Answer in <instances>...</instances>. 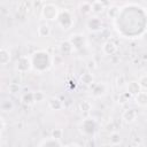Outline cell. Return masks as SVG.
Segmentation results:
<instances>
[{
    "instance_id": "cell-8",
    "label": "cell",
    "mask_w": 147,
    "mask_h": 147,
    "mask_svg": "<svg viewBox=\"0 0 147 147\" xmlns=\"http://www.w3.org/2000/svg\"><path fill=\"white\" fill-rule=\"evenodd\" d=\"M75 48H80L84 45V37L82 34H72L69 40Z\"/></svg>"
},
{
    "instance_id": "cell-25",
    "label": "cell",
    "mask_w": 147,
    "mask_h": 147,
    "mask_svg": "<svg viewBox=\"0 0 147 147\" xmlns=\"http://www.w3.org/2000/svg\"><path fill=\"white\" fill-rule=\"evenodd\" d=\"M52 137L55 138V139L61 140V138L63 137V131H62V129H54V130L52 131Z\"/></svg>"
},
{
    "instance_id": "cell-11",
    "label": "cell",
    "mask_w": 147,
    "mask_h": 147,
    "mask_svg": "<svg viewBox=\"0 0 147 147\" xmlns=\"http://www.w3.org/2000/svg\"><path fill=\"white\" fill-rule=\"evenodd\" d=\"M134 100L139 106H147V92L140 91L137 95H134Z\"/></svg>"
},
{
    "instance_id": "cell-16",
    "label": "cell",
    "mask_w": 147,
    "mask_h": 147,
    "mask_svg": "<svg viewBox=\"0 0 147 147\" xmlns=\"http://www.w3.org/2000/svg\"><path fill=\"white\" fill-rule=\"evenodd\" d=\"M80 82L85 85H92L93 84V75L90 72H85L80 76Z\"/></svg>"
},
{
    "instance_id": "cell-15",
    "label": "cell",
    "mask_w": 147,
    "mask_h": 147,
    "mask_svg": "<svg viewBox=\"0 0 147 147\" xmlns=\"http://www.w3.org/2000/svg\"><path fill=\"white\" fill-rule=\"evenodd\" d=\"M22 102L24 103V105H28V106H30V105H32L33 102H34V96H33V92H28V93H24L23 95H22Z\"/></svg>"
},
{
    "instance_id": "cell-22",
    "label": "cell",
    "mask_w": 147,
    "mask_h": 147,
    "mask_svg": "<svg viewBox=\"0 0 147 147\" xmlns=\"http://www.w3.org/2000/svg\"><path fill=\"white\" fill-rule=\"evenodd\" d=\"M33 96H34V102H41L46 98V95H45V93L42 91H36V92H33Z\"/></svg>"
},
{
    "instance_id": "cell-19",
    "label": "cell",
    "mask_w": 147,
    "mask_h": 147,
    "mask_svg": "<svg viewBox=\"0 0 147 147\" xmlns=\"http://www.w3.org/2000/svg\"><path fill=\"white\" fill-rule=\"evenodd\" d=\"M79 109H80L82 111H84V113H88V111L92 110V105H91L90 101L83 100V101L79 103Z\"/></svg>"
},
{
    "instance_id": "cell-9",
    "label": "cell",
    "mask_w": 147,
    "mask_h": 147,
    "mask_svg": "<svg viewBox=\"0 0 147 147\" xmlns=\"http://www.w3.org/2000/svg\"><path fill=\"white\" fill-rule=\"evenodd\" d=\"M141 91V86L139 84V82H131L127 85V92L131 95H137L139 92Z\"/></svg>"
},
{
    "instance_id": "cell-23",
    "label": "cell",
    "mask_w": 147,
    "mask_h": 147,
    "mask_svg": "<svg viewBox=\"0 0 147 147\" xmlns=\"http://www.w3.org/2000/svg\"><path fill=\"white\" fill-rule=\"evenodd\" d=\"M20 90H21V86H20V84H17V83H10V84L8 85V91H9V93H11V94H15V93L20 92Z\"/></svg>"
},
{
    "instance_id": "cell-7",
    "label": "cell",
    "mask_w": 147,
    "mask_h": 147,
    "mask_svg": "<svg viewBox=\"0 0 147 147\" xmlns=\"http://www.w3.org/2000/svg\"><path fill=\"white\" fill-rule=\"evenodd\" d=\"M107 92V87H106V85L105 84H94L93 85V87H92V94L94 95V96H101V95H103L105 93Z\"/></svg>"
},
{
    "instance_id": "cell-4",
    "label": "cell",
    "mask_w": 147,
    "mask_h": 147,
    "mask_svg": "<svg viewBox=\"0 0 147 147\" xmlns=\"http://www.w3.org/2000/svg\"><path fill=\"white\" fill-rule=\"evenodd\" d=\"M102 51H103L105 54L111 56V55H114V54L116 53V51H117V46H116V44H114L111 40H108V41H106V42L103 44V46H102Z\"/></svg>"
},
{
    "instance_id": "cell-14",
    "label": "cell",
    "mask_w": 147,
    "mask_h": 147,
    "mask_svg": "<svg viewBox=\"0 0 147 147\" xmlns=\"http://www.w3.org/2000/svg\"><path fill=\"white\" fill-rule=\"evenodd\" d=\"M48 107H49L52 110H61L62 107H63V105H62V102H61L57 98H52V99H49V101H48Z\"/></svg>"
},
{
    "instance_id": "cell-3",
    "label": "cell",
    "mask_w": 147,
    "mask_h": 147,
    "mask_svg": "<svg viewBox=\"0 0 147 147\" xmlns=\"http://www.w3.org/2000/svg\"><path fill=\"white\" fill-rule=\"evenodd\" d=\"M137 117H138V113H137V110L133 109V108L126 109V110H124L123 114H122V119H123L125 123H132V122H134V121L137 119Z\"/></svg>"
},
{
    "instance_id": "cell-26",
    "label": "cell",
    "mask_w": 147,
    "mask_h": 147,
    "mask_svg": "<svg viewBox=\"0 0 147 147\" xmlns=\"http://www.w3.org/2000/svg\"><path fill=\"white\" fill-rule=\"evenodd\" d=\"M139 84H140L141 88L147 90V75H145V76H141V77H140V79H139Z\"/></svg>"
},
{
    "instance_id": "cell-13",
    "label": "cell",
    "mask_w": 147,
    "mask_h": 147,
    "mask_svg": "<svg viewBox=\"0 0 147 147\" xmlns=\"http://www.w3.org/2000/svg\"><path fill=\"white\" fill-rule=\"evenodd\" d=\"M39 146H46V147L47 146H53V147H55V146H62V142L59 139H55V138L51 137V138H47V139L42 140L39 144Z\"/></svg>"
},
{
    "instance_id": "cell-6",
    "label": "cell",
    "mask_w": 147,
    "mask_h": 147,
    "mask_svg": "<svg viewBox=\"0 0 147 147\" xmlns=\"http://www.w3.org/2000/svg\"><path fill=\"white\" fill-rule=\"evenodd\" d=\"M74 46L69 41V40H65V41H62L60 44V51L63 55H70L72 52H74Z\"/></svg>"
},
{
    "instance_id": "cell-27",
    "label": "cell",
    "mask_w": 147,
    "mask_h": 147,
    "mask_svg": "<svg viewBox=\"0 0 147 147\" xmlns=\"http://www.w3.org/2000/svg\"><path fill=\"white\" fill-rule=\"evenodd\" d=\"M87 68H88V69H95V68H96L95 61H94V60H90V61L87 62Z\"/></svg>"
},
{
    "instance_id": "cell-2",
    "label": "cell",
    "mask_w": 147,
    "mask_h": 147,
    "mask_svg": "<svg viewBox=\"0 0 147 147\" xmlns=\"http://www.w3.org/2000/svg\"><path fill=\"white\" fill-rule=\"evenodd\" d=\"M31 67H32V63L30 62V60L26 56H22L17 60L16 69L18 72H26L31 69Z\"/></svg>"
},
{
    "instance_id": "cell-29",
    "label": "cell",
    "mask_w": 147,
    "mask_h": 147,
    "mask_svg": "<svg viewBox=\"0 0 147 147\" xmlns=\"http://www.w3.org/2000/svg\"><path fill=\"white\" fill-rule=\"evenodd\" d=\"M123 82H124V77H123V76H121V82H119V79L117 78V85H118V86H122V85L124 84Z\"/></svg>"
},
{
    "instance_id": "cell-1",
    "label": "cell",
    "mask_w": 147,
    "mask_h": 147,
    "mask_svg": "<svg viewBox=\"0 0 147 147\" xmlns=\"http://www.w3.org/2000/svg\"><path fill=\"white\" fill-rule=\"evenodd\" d=\"M57 14H59V9L55 5H52V3H48L46 6L42 7V10H41V16L45 18V20H55L57 17Z\"/></svg>"
},
{
    "instance_id": "cell-24",
    "label": "cell",
    "mask_w": 147,
    "mask_h": 147,
    "mask_svg": "<svg viewBox=\"0 0 147 147\" xmlns=\"http://www.w3.org/2000/svg\"><path fill=\"white\" fill-rule=\"evenodd\" d=\"M119 142H121V136H119V133L113 132V133L110 134V144H111V145H117V144H119Z\"/></svg>"
},
{
    "instance_id": "cell-12",
    "label": "cell",
    "mask_w": 147,
    "mask_h": 147,
    "mask_svg": "<svg viewBox=\"0 0 147 147\" xmlns=\"http://www.w3.org/2000/svg\"><path fill=\"white\" fill-rule=\"evenodd\" d=\"M38 34H39V37H42V38L48 37L51 34V26L48 24H46V23L40 24L38 26Z\"/></svg>"
},
{
    "instance_id": "cell-31",
    "label": "cell",
    "mask_w": 147,
    "mask_h": 147,
    "mask_svg": "<svg viewBox=\"0 0 147 147\" xmlns=\"http://www.w3.org/2000/svg\"><path fill=\"white\" fill-rule=\"evenodd\" d=\"M37 1H39V2H44V1H46V0H37Z\"/></svg>"
},
{
    "instance_id": "cell-10",
    "label": "cell",
    "mask_w": 147,
    "mask_h": 147,
    "mask_svg": "<svg viewBox=\"0 0 147 147\" xmlns=\"http://www.w3.org/2000/svg\"><path fill=\"white\" fill-rule=\"evenodd\" d=\"M9 61H10V53H9V51L7 48L2 47L0 49V63L2 65H6Z\"/></svg>"
},
{
    "instance_id": "cell-21",
    "label": "cell",
    "mask_w": 147,
    "mask_h": 147,
    "mask_svg": "<svg viewBox=\"0 0 147 147\" xmlns=\"http://www.w3.org/2000/svg\"><path fill=\"white\" fill-rule=\"evenodd\" d=\"M118 7H116V6H110L109 8H108V10H107V15H108V17H110V18H115L116 16H117V14H118Z\"/></svg>"
},
{
    "instance_id": "cell-20",
    "label": "cell",
    "mask_w": 147,
    "mask_h": 147,
    "mask_svg": "<svg viewBox=\"0 0 147 147\" xmlns=\"http://www.w3.org/2000/svg\"><path fill=\"white\" fill-rule=\"evenodd\" d=\"M1 109L3 111H11L14 109V103L10 100H5L1 103Z\"/></svg>"
},
{
    "instance_id": "cell-5",
    "label": "cell",
    "mask_w": 147,
    "mask_h": 147,
    "mask_svg": "<svg viewBox=\"0 0 147 147\" xmlns=\"http://www.w3.org/2000/svg\"><path fill=\"white\" fill-rule=\"evenodd\" d=\"M87 28H88L90 31L95 32V31H99L102 28V23H101V21L98 17H92L87 22Z\"/></svg>"
},
{
    "instance_id": "cell-28",
    "label": "cell",
    "mask_w": 147,
    "mask_h": 147,
    "mask_svg": "<svg viewBox=\"0 0 147 147\" xmlns=\"http://www.w3.org/2000/svg\"><path fill=\"white\" fill-rule=\"evenodd\" d=\"M0 123H1V133L5 131V125H6V123H5V119H3V117H1L0 118Z\"/></svg>"
},
{
    "instance_id": "cell-17",
    "label": "cell",
    "mask_w": 147,
    "mask_h": 147,
    "mask_svg": "<svg viewBox=\"0 0 147 147\" xmlns=\"http://www.w3.org/2000/svg\"><path fill=\"white\" fill-rule=\"evenodd\" d=\"M105 5L101 3L99 0H95L93 3H92V11L95 13V14H99V13H102L103 9H105Z\"/></svg>"
},
{
    "instance_id": "cell-30",
    "label": "cell",
    "mask_w": 147,
    "mask_h": 147,
    "mask_svg": "<svg viewBox=\"0 0 147 147\" xmlns=\"http://www.w3.org/2000/svg\"><path fill=\"white\" fill-rule=\"evenodd\" d=\"M99 1H100L101 3H103L105 6H106V5H108V2H109V0H99Z\"/></svg>"
},
{
    "instance_id": "cell-18",
    "label": "cell",
    "mask_w": 147,
    "mask_h": 147,
    "mask_svg": "<svg viewBox=\"0 0 147 147\" xmlns=\"http://www.w3.org/2000/svg\"><path fill=\"white\" fill-rule=\"evenodd\" d=\"M79 11H80L83 15L90 14V13L92 11V5L88 3V2H83V3H80V6H79Z\"/></svg>"
}]
</instances>
